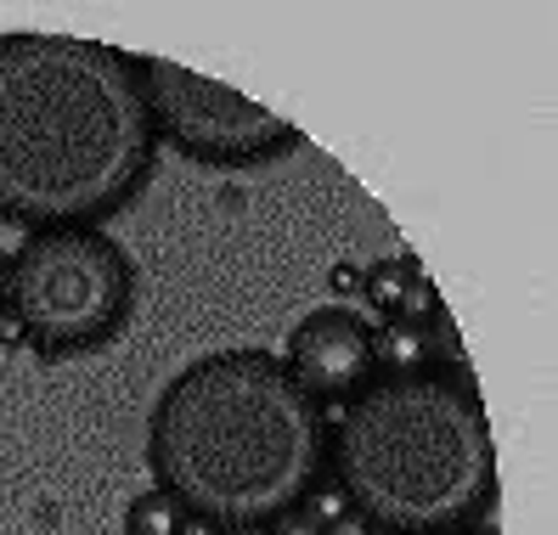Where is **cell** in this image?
<instances>
[{"label":"cell","mask_w":558,"mask_h":535,"mask_svg":"<svg viewBox=\"0 0 558 535\" xmlns=\"http://www.w3.org/2000/svg\"><path fill=\"white\" fill-rule=\"evenodd\" d=\"M136 57L80 35L0 40V215L23 231L102 226L153 175Z\"/></svg>","instance_id":"6da1fadb"},{"label":"cell","mask_w":558,"mask_h":535,"mask_svg":"<svg viewBox=\"0 0 558 535\" xmlns=\"http://www.w3.org/2000/svg\"><path fill=\"white\" fill-rule=\"evenodd\" d=\"M147 467L192 519L266 530L327 479V417L271 350H220L163 384Z\"/></svg>","instance_id":"7a4b0ae2"},{"label":"cell","mask_w":558,"mask_h":535,"mask_svg":"<svg viewBox=\"0 0 558 535\" xmlns=\"http://www.w3.org/2000/svg\"><path fill=\"white\" fill-rule=\"evenodd\" d=\"M327 479H339L361 524L389 535H457L497 508V446L463 373L423 366L373 378L327 428Z\"/></svg>","instance_id":"3957f363"},{"label":"cell","mask_w":558,"mask_h":535,"mask_svg":"<svg viewBox=\"0 0 558 535\" xmlns=\"http://www.w3.org/2000/svg\"><path fill=\"white\" fill-rule=\"evenodd\" d=\"M12 311L46 361L108 344L136 305V265L102 226L28 231L7 259Z\"/></svg>","instance_id":"277c9868"},{"label":"cell","mask_w":558,"mask_h":535,"mask_svg":"<svg viewBox=\"0 0 558 535\" xmlns=\"http://www.w3.org/2000/svg\"><path fill=\"white\" fill-rule=\"evenodd\" d=\"M142 74V96L153 130L163 142H175L186 158L198 163H220V170H248V163H266L277 153H288L300 142V130L288 119H277L271 108L248 102L243 90L220 85L209 74H192L181 62L163 57H136Z\"/></svg>","instance_id":"5b68a950"},{"label":"cell","mask_w":558,"mask_h":535,"mask_svg":"<svg viewBox=\"0 0 558 535\" xmlns=\"http://www.w3.org/2000/svg\"><path fill=\"white\" fill-rule=\"evenodd\" d=\"M282 366L293 373V384H300L316 406L327 412L333 400H350L355 389H367L378 378L373 327L361 321L355 311H339V305L311 311L300 327H293Z\"/></svg>","instance_id":"8992f818"},{"label":"cell","mask_w":558,"mask_h":535,"mask_svg":"<svg viewBox=\"0 0 558 535\" xmlns=\"http://www.w3.org/2000/svg\"><path fill=\"white\" fill-rule=\"evenodd\" d=\"M373 361H378L384 378L423 373V366H429V332L412 327V321H384L373 332Z\"/></svg>","instance_id":"52a82bcc"},{"label":"cell","mask_w":558,"mask_h":535,"mask_svg":"<svg viewBox=\"0 0 558 535\" xmlns=\"http://www.w3.org/2000/svg\"><path fill=\"white\" fill-rule=\"evenodd\" d=\"M412 277H423L417 259H378V265H367V271H361V299H367V311L378 321H396Z\"/></svg>","instance_id":"ba28073f"},{"label":"cell","mask_w":558,"mask_h":535,"mask_svg":"<svg viewBox=\"0 0 558 535\" xmlns=\"http://www.w3.org/2000/svg\"><path fill=\"white\" fill-rule=\"evenodd\" d=\"M300 513L322 530V535H361L367 524H361V513H355V501L344 496V485L339 479H316L305 496H300Z\"/></svg>","instance_id":"9c48e42d"},{"label":"cell","mask_w":558,"mask_h":535,"mask_svg":"<svg viewBox=\"0 0 558 535\" xmlns=\"http://www.w3.org/2000/svg\"><path fill=\"white\" fill-rule=\"evenodd\" d=\"M186 508L170 490H142L124 513V535H186Z\"/></svg>","instance_id":"30bf717a"},{"label":"cell","mask_w":558,"mask_h":535,"mask_svg":"<svg viewBox=\"0 0 558 535\" xmlns=\"http://www.w3.org/2000/svg\"><path fill=\"white\" fill-rule=\"evenodd\" d=\"M423 332H429V361H440V373H457V366H463V332H457L451 311L440 305L429 321H423Z\"/></svg>","instance_id":"8fae6325"},{"label":"cell","mask_w":558,"mask_h":535,"mask_svg":"<svg viewBox=\"0 0 558 535\" xmlns=\"http://www.w3.org/2000/svg\"><path fill=\"white\" fill-rule=\"evenodd\" d=\"M440 311V293H435V282L429 277H412V288H407V299H401V311H396V321H412V327H423Z\"/></svg>","instance_id":"7c38bea8"},{"label":"cell","mask_w":558,"mask_h":535,"mask_svg":"<svg viewBox=\"0 0 558 535\" xmlns=\"http://www.w3.org/2000/svg\"><path fill=\"white\" fill-rule=\"evenodd\" d=\"M266 535H322V530H316V524H311V519H305L300 508H293V513L271 519V524H266Z\"/></svg>","instance_id":"4fadbf2b"},{"label":"cell","mask_w":558,"mask_h":535,"mask_svg":"<svg viewBox=\"0 0 558 535\" xmlns=\"http://www.w3.org/2000/svg\"><path fill=\"white\" fill-rule=\"evenodd\" d=\"M327 288H333V293H361V265H333Z\"/></svg>","instance_id":"5bb4252c"},{"label":"cell","mask_w":558,"mask_h":535,"mask_svg":"<svg viewBox=\"0 0 558 535\" xmlns=\"http://www.w3.org/2000/svg\"><path fill=\"white\" fill-rule=\"evenodd\" d=\"M23 339H28L23 316H17V311H7V321H0V344H23Z\"/></svg>","instance_id":"9a60e30c"},{"label":"cell","mask_w":558,"mask_h":535,"mask_svg":"<svg viewBox=\"0 0 558 535\" xmlns=\"http://www.w3.org/2000/svg\"><path fill=\"white\" fill-rule=\"evenodd\" d=\"M17 231H23L17 220H7V215H0V259H12V254H17V248H12V238H17Z\"/></svg>","instance_id":"2e32d148"},{"label":"cell","mask_w":558,"mask_h":535,"mask_svg":"<svg viewBox=\"0 0 558 535\" xmlns=\"http://www.w3.org/2000/svg\"><path fill=\"white\" fill-rule=\"evenodd\" d=\"M186 535H226L215 519H186Z\"/></svg>","instance_id":"e0dca14e"},{"label":"cell","mask_w":558,"mask_h":535,"mask_svg":"<svg viewBox=\"0 0 558 535\" xmlns=\"http://www.w3.org/2000/svg\"><path fill=\"white\" fill-rule=\"evenodd\" d=\"M7 311H12V293H7V259H0V321H7Z\"/></svg>","instance_id":"ac0fdd59"},{"label":"cell","mask_w":558,"mask_h":535,"mask_svg":"<svg viewBox=\"0 0 558 535\" xmlns=\"http://www.w3.org/2000/svg\"><path fill=\"white\" fill-rule=\"evenodd\" d=\"M457 535H502V530H497V524H485V519H480V524H469V530H457Z\"/></svg>","instance_id":"d6986e66"},{"label":"cell","mask_w":558,"mask_h":535,"mask_svg":"<svg viewBox=\"0 0 558 535\" xmlns=\"http://www.w3.org/2000/svg\"><path fill=\"white\" fill-rule=\"evenodd\" d=\"M361 535H389V530H373V524H367V530H361Z\"/></svg>","instance_id":"ffe728a7"}]
</instances>
